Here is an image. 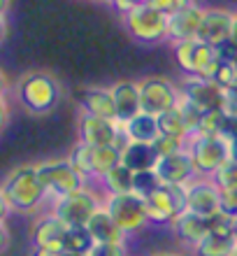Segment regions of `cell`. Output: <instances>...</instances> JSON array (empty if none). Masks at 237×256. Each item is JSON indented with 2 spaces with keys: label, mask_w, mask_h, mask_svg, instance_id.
Wrapping results in <instances>:
<instances>
[{
  "label": "cell",
  "mask_w": 237,
  "mask_h": 256,
  "mask_svg": "<svg viewBox=\"0 0 237 256\" xmlns=\"http://www.w3.org/2000/svg\"><path fill=\"white\" fill-rule=\"evenodd\" d=\"M186 142L189 140L172 138V135H158L156 140H154V147H156L158 156H170V154H177V152H184V149H186Z\"/></svg>",
  "instance_id": "32"
},
{
  "label": "cell",
  "mask_w": 237,
  "mask_h": 256,
  "mask_svg": "<svg viewBox=\"0 0 237 256\" xmlns=\"http://www.w3.org/2000/svg\"><path fill=\"white\" fill-rule=\"evenodd\" d=\"M172 49H175L177 66L184 70V74H200V77L210 70V66L217 61L219 56L212 44L198 40V38L184 42H172Z\"/></svg>",
  "instance_id": "12"
},
{
  "label": "cell",
  "mask_w": 237,
  "mask_h": 256,
  "mask_svg": "<svg viewBox=\"0 0 237 256\" xmlns=\"http://www.w3.org/2000/svg\"><path fill=\"white\" fill-rule=\"evenodd\" d=\"M109 216L116 222V226L126 233V236H135L149 224L147 214V202L137 194H121V196H107L102 200Z\"/></svg>",
  "instance_id": "7"
},
{
  "label": "cell",
  "mask_w": 237,
  "mask_h": 256,
  "mask_svg": "<svg viewBox=\"0 0 237 256\" xmlns=\"http://www.w3.org/2000/svg\"><path fill=\"white\" fill-rule=\"evenodd\" d=\"M205 19V7L200 5H189L179 10V12L170 14L168 16V40L170 42H184V40H193L200 33Z\"/></svg>",
  "instance_id": "15"
},
{
  "label": "cell",
  "mask_w": 237,
  "mask_h": 256,
  "mask_svg": "<svg viewBox=\"0 0 237 256\" xmlns=\"http://www.w3.org/2000/svg\"><path fill=\"white\" fill-rule=\"evenodd\" d=\"M186 210L203 216L221 212V189L212 182V177H196L186 184Z\"/></svg>",
  "instance_id": "13"
},
{
  "label": "cell",
  "mask_w": 237,
  "mask_h": 256,
  "mask_svg": "<svg viewBox=\"0 0 237 256\" xmlns=\"http://www.w3.org/2000/svg\"><path fill=\"white\" fill-rule=\"evenodd\" d=\"M121 124V122H119ZM123 133L130 142H154L161 135V128H158V119L156 116L147 114V112H140L137 116L128 119V122L121 124Z\"/></svg>",
  "instance_id": "23"
},
{
  "label": "cell",
  "mask_w": 237,
  "mask_h": 256,
  "mask_svg": "<svg viewBox=\"0 0 237 256\" xmlns=\"http://www.w3.org/2000/svg\"><path fill=\"white\" fill-rule=\"evenodd\" d=\"M100 208H102L100 196L93 194L86 186V189H79V191H72V194L54 198L51 214L58 216L65 226H86L91 222V216Z\"/></svg>",
  "instance_id": "6"
},
{
  "label": "cell",
  "mask_w": 237,
  "mask_h": 256,
  "mask_svg": "<svg viewBox=\"0 0 237 256\" xmlns=\"http://www.w3.org/2000/svg\"><path fill=\"white\" fill-rule=\"evenodd\" d=\"M86 256H128V247H126V242H123V244L95 242Z\"/></svg>",
  "instance_id": "35"
},
{
  "label": "cell",
  "mask_w": 237,
  "mask_h": 256,
  "mask_svg": "<svg viewBox=\"0 0 237 256\" xmlns=\"http://www.w3.org/2000/svg\"><path fill=\"white\" fill-rule=\"evenodd\" d=\"M163 186L161 177H158L156 168L151 170H137L133 175V194H137L140 198H149L154 191H158Z\"/></svg>",
  "instance_id": "30"
},
{
  "label": "cell",
  "mask_w": 237,
  "mask_h": 256,
  "mask_svg": "<svg viewBox=\"0 0 237 256\" xmlns=\"http://www.w3.org/2000/svg\"><path fill=\"white\" fill-rule=\"evenodd\" d=\"M151 7H156V10H161L163 14H175V12H179V10H184V7H189V5H193L196 0H147Z\"/></svg>",
  "instance_id": "36"
},
{
  "label": "cell",
  "mask_w": 237,
  "mask_h": 256,
  "mask_svg": "<svg viewBox=\"0 0 237 256\" xmlns=\"http://www.w3.org/2000/svg\"><path fill=\"white\" fill-rule=\"evenodd\" d=\"M179 91H182V98L193 102L198 110H203L205 114L224 110V88L214 84L212 80H207V77L184 74V80L179 82Z\"/></svg>",
  "instance_id": "11"
},
{
  "label": "cell",
  "mask_w": 237,
  "mask_h": 256,
  "mask_svg": "<svg viewBox=\"0 0 237 256\" xmlns=\"http://www.w3.org/2000/svg\"><path fill=\"white\" fill-rule=\"evenodd\" d=\"M231 40L237 44V12H235V16H233V38Z\"/></svg>",
  "instance_id": "48"
},
{
  "label": "cell",
  "mask_w": 237,
  "mask_h": 256,
  "mask_svg": "<svg viewBox=\"0 0 237 256\" xmlns=\"http://www.w3.org/2000/svg\"><path fill=\"white\" fill-rule=\"evenodd\" d=\"M219 138H224L226 142L237 140V114H228L221 110L219 116Z\"/></svg>",
  "instance_id": "34"
},
{
  "label": "cell",
  "mask_w": 237,
  "mask_h": 256,
  "mask_svg": "<svg viewBox=\"0 0 237 256\" xmlns=\"http://www.w3.org/2000/svg\"><path fill=\"white\" fill-rule=\"evenodd\" d=\"M221 210L226 214L237 216V189L221 191Z\"/></svg>",
  "instance_id": "37"
},
{
  "label": "cell",
  "mask_w": 237,
  "mask_h": 256,
  "mask_svg": "<svg viewBox=\"0 0 237 256\" xmlns=\"http://www.w3.org/2000/svg\"><path fill=\"white\" fill-rule=\"evenodd\" d=\"M7 86H9V84H7V74H5V70L0 68V96H5Z\"/></svg>",
  "instance_id": "44"
},
{
  "label": "cell",
  "mask_w": 237,
  "mask_h": 256,
  "mask_svg": "<svg viewBox=\"0 0 237 256\" xmlns=\"http://www.w3.org/2000/svg\"><path fill=\"white\" fill-rule=\"evenodd\" d=\"M9 247V228L5 222H0V254Z\"/></svg>",
  "instance_id": "41"
},
{
  "label": "cell",
  "mask_w": 237,
  "mask_h": 256,
  "mask_svg": "<svg viewBox=\"0 0 237 256\" xmlns=\"http://www.w3.org/2000/svg\"><path fill=\"white\" fill-rule=\"evenodd\" d=\"M233 238H235V242H237V216L233 219Z\"/></svg>",
  "instance_id": "50"
},
{
  "label": "cell",
  "mask_w": 237,
  "mask_h": 256,
  "mask_svg": "<svg viewBox=\"0 0 237 256\" xmlns=\"http://www.w3.org/2000/svg\"><path fill=\"white\" fill-rule=\"evenodd\" d=\"M235 63H237V61H235Z\"/></svg>",
  "instance_id": "53"
},
{
  "label": "cell",
  "mask_w": 237,
  "mask_h": 256,
  "mask_svg": "<svg viewBox=\"0 0 237 256\" xmlns=\"http://www.w3.org/2000/svg\"><path fill=\"white\" fill-rule=\"evenodd\" d=\"M35 170H37V177H40L42 186L47 189V194L51 198L86 189L88 180L77 172L75 166L70 163V158H51V161L35 163Z\"/></svg>",
  "instance_id": "5"
},
{
  "label": "cell",
  "mask_w": 237,
  "mask_h": 256,
  "mask_svg": "<svg viewBox=\"0 0 237 256\" xmlns=\"http://www.w3.org/2000/svg\"><path fill=\"white\" fill-rule=\"evenodd\" d=\"M212 182L217 184L221 191H228V189H237V161L228 158V161L221 166V168L212 175Z\"/></svg>",
  "instance_id": "31"
},
{
  "label": "cell",
  "mask_w": 237,
  "mask_h": 256,
  "mask_svg": "<svg viewBox=\"0 0 237 256\" xmlns=\"http://www.w3.org/2000/svg\"><path fill=\"white\" fill-rule=\"evenodd\" d=\"M123 26L133 40L142 44H156L168 40V14L151 7L149 2H142L128 14H123Z\"/></svg>",
  "instance_id": "3"
},
{
  "label": "cell",
  "mask_w": 237,
  "mask_h": 256,
  "mask_svg": "<svg viewBox=\"0 0 237 256\" xmlns=\"http://www.w3.org/2000/svg\"><path fill=\"white\" fill-rule=\"evenodd\" d=\"M149 224H172L186 210V184H163L158 191L144 198Z\"/></svg>",
  "instance_id": "9"
},
{
  "label": "cell",
  "mask_w": 237,
  "mask_h": 256,
  "mask_svg": "<svg viewBox=\"0 0 237 256\" xmlns=\"http://www.w3.org/2000/svg\"><path fill=\"white\" fill-rule=\"evenodd\" d=\"M233 16H235V12L226 10V7L205 10V19L203 26H200V33H198V40L207 42L214 49L221 47L224 42H228L233 38Z\"/></svg>",
  "instance_id": "14"
},
{
  "label": "cell",
  "mask_w": 237,
  "mask_h": 256,
  "mask_svg": "<svg viewBox=\"0 0 237 256\" xmlns=\"http://www.w3.org/2000/svg\"><path fill=\"white\" fill-rule=\"evenodd\" d=\"M186 152L191 154L198 177H212L231 158V144L219 135H191Z\"/></svg>",
  "instance_id": "4"
},
{
  "label": "cell",
  "mask_w": 237,
  "mask_h": 256,
  "mask_svg": "<svg viewBox=\"0 0 237 256\" xmlns=\"http://www.w3.org/2000/svg\"><path fill=\"white\" fill-rule=\"evenodd\" d=\"M0 191L5 196L7 205L12 212L30 214L49 198L47 189L42 186L35 166H19L2 180Z\"/></svg>",
  "instance_id": "1"
},
{
  "label": "cell",
  "mask_w": 237,
  "mask_h": 256,
  "mask_svg": "<svg viewBox=\"0 0 237 256\" xmlns=\"http://www.w3.org/2000/svg\"><path fill=\"white\" fill-rule=\"evenodd\" d=\"M93 244L95 240L86 226H68V233H65V240H63V252L65 254L86 256Z\"/></svg>",
  "instance_id": "27"
},
{
  "label": "cell",
  "mask_w": 237,
  "mask_h": 256,
  "mask_svg": "<svg viewBox=\"0 0 237 256\" xmlns=\"http://www.w3.org/2000/svg\"><path fill=\"white\" fill-rule=\"evenodd\" d=\"M30 256H65L63 250H49V247H35V252Z\"/></svg>",
  "instance_id": "42"
},
{
  "label": "cell",
  "mask_w": 237,
  "mask_h": 256,
  "mask_svg": "<svg viewBox=\"0 0 237 256\" xmlns=\"http://www.w3.org/2000/svg\"><path fill=\"white\" fill-rule=\"evenodd\" d=\"M112 98L116 105V122H128L142 112V100H140V82H116L109 86Z\"/></svg>",
  "instance_id": "18"
},
{
  "label": "cell",
  "mask_w": 237,
  "mask_h": 256,
  "mask_svg": "<svg viewBox=\"0 0 237 256\" xmlns=\"http://www.w3.org/2000/svg\"><path fill=\"white\" fill-rule=\"evenodd\" d=\"M233 219L235 216L226 214L224 210L217 212V214L210 216V233H217V236H233Z\"/></svg>",
  "instance_id": "33"
},
{
  "label": "cell",
  "mask_w": 237,
  "mask_h": 256,
  "mask_svg": "<svg viewBox=\"0 0 237 256\" xmlns=\"http://www.w3.org/2000/svg\"><path fill=\"white\" fill-rule=\"evenodd\" d=\"M142 2H147V0H109V5L114 7L121 16L123 14H128L130 10H135L137 5H142Z\"/></svg>",
  "instance_id": "39"
},
{
  "label": "cell",
  "mask_w": 237,
  "mask_h": 256,
  "mask_svg": "<svg viewBox=\"0 0 237 256\" xmlns=\"http://www.w3.org/2000/svg\"><path fill=\"white\" fill-rule=\"evenodd\" d=\"M158 161H161V156H158L154 142H128L121 149V166L130 168L133 172L156 168Z\"/></svg>",
  "instance_id": "20"
},
{
  "label": "cell",
  "mask_w": 237,
  "mask_h": 256,
  "mask_svg": "<svg viewBox=\"0 0 237 256\" xmlns=\"http://www.w3.org/2000/svg\"><path fill=\"white\" fill-rule=\"evenodd\" d=\"M68 158L79 175H84L86 180H95V149L91 144L77 142V147L70 152Z\"/></svg>",
  "instance_id": "28"
},
{
  "label": "cell",
  "mask_w": 237,
  "mask_h": 256,
  "mask_svg": "<svg viewBox=\"0 0 237 256\" xmlns=\"http://www.w3.org/2000/svg\"><path fill=\"white\" fill-rule=\"evenodd\" d=\"M228 144H231V158H233V161H237V140L228 142Z\"/></svg>",
  "instance_id": "47"
},
{
  "label": "cell",
  "mask_w": 237,
  "mask_h": 256,
  "mask_svg": "<svg viewBox=\"0 0 237 256\" xmlns=\"http://www.w3.org/2000/svg\"><path fill=\"white\" fill-rule=\"evenodd\" d=\"M5 38H7V19L0 16V44L5 42Z\"/></svg>",
  "instance_id": "45"
},
{
  "label": "cell",
  "mask_w": 237,
  "mask_h": 256,
  "mask_svg": "<svg viewBox=\"0 0 237 256\" xmlns=\"http://www.w3.org/2000/svg\"><path fill=\"white\" fill-rule=\"evenodd\" d=\"M9 212H12V210H9V205H7V200H5V196H2V191H0V222H5Z\"/></svg>",
  "instance_id": "43"
},
{
  "label": "cell",
  "mask_w": 237,
  "mask_h": 256,
  "mask_svg": "<svg viewBox=\"0 0 237 256\" xmlns=\"http://www.w3.org/2000/svg\"><path fill=\"white\" fill-rule=\"evenodd\" d=\"M156 119H158L161 135H172V138H182V140H189L191 135H193V130H191L186 119H184L182 110H179V102H177V108L158 114Z\"/></svg>",
  "instance_id": "25"
},
{
  "label": "cell",
  "mask_w": 237,
  "mask_h": 256,
  "mask_svg": "<svg viewBox=\"0 0 237 256\" xmlns=\"http://www.w3.org/2000/svg\"><path fill=\"white\" fill-rule=\"evenodd\" d=\"M79 105H81V112H86V114L116 119V105L109 88H102V86L84 88L79 96Z\"/></svg>",
  "instance_id": "21"
},
{
  "label": "cell",
  "mask_w": 237,
  "mask_h": 256,
  "mask_svg": "<svg viewBox=\"0 0 237 256\" xmlns=\"http://www.w3.org/2000/svg\"><path fill=\"white\" fill-rule=\"evenodd\" d=\"M7 122H9V105H7L5 96H0V133L5 130Z\"/></svg>",
  "instance_id": "40"
},
{
  "label": "cell",
  "mask_w": 237,
  "mask_h": 256,
  "mask_svg": "<svg viewBox=\"0 0 237 256\" xmlns=\"http://www.w3.org/2000/svg\"><path fill=\"white\" fill-rule=\"evenodd\" d=\"M93 149H95V180H100L112 168L121 166V147L109 144V147H93Z\"/></svg>",
  "instance_id": "29"
},
{
  "label": "cell",
  "mask_w": 237,
  "mask_h": 256,
  "mask_svg": "<svg viewBox=\"0 0 237 256\" xmlns=\"http://www.w3.org/2000/svg\"><path fill=\"white\" fill-rule=\"evenodd\" d=\"M156 172L163 184H189L191 180L198 177L196 168H193V161H191V154L186 149L170 156H161Z\"/></svg>",
  "instance_id": "16"
},
{
  "label": "cell",
  "mask_w": 237,
  "mask_h": 256,
  "mask_svg": "<svg viewBox=\"0 0 237 256\" xmlns=\"http://www.w3.org/2000/svg\"><path fill=\"white\" fill-rule=\"evenodd\" d=\"M233 256H237V250H235V254H233Z\"/></svg>",
  "instance_id": "52"
},
{
  "label": "cell",
  "mask_w": 237,
  "mask_h": 256,
  "mask_svg": "<svg viewBox=\"0 0 237 256\" xmlns=\"http://www.w3.org/2000/svg\"><path fill=\"white\" fill-rule=\"evenodd\" d=\"M170 228L179 240H182L186 247H196L200 240L210 236V216L196 214L191 210H184L179 216L172 219Z\"/></svg>",
  "instance_id": "17"
},
{
  "label": "cell",
  "mask_w": 237,
  "mask_h": 256,
  "mask_svg": "<svg viewBox=\"0 0 237 256\" xmlns=\"http://www.w3.org/2000/svg\"><path fill=\"white\" fill-rule=\"evenodd\" d=\"M79 142H86L91 147H126L128 138L123 133L121 124L116 119H105V116H95V114H86L81 112L79 116Z\"/></svg>",
  "instance_id": "8"
},
{
  "label": "cell",
  "mask_w": 237,
  "mask_h": 256,
  "mask_svg": "<svg viewBox=\"0 0 237 256\" xmlns=\"http://www.w3.org/2000/svg\"><path fill=\"white\" fill-rule=\"evenodd\" d=\"M237 250V242L233 236H217V233H210V236L200 240L196 247H191V252L196 256H233Z\"/></svg>",
  "instance_id": "24"
},
{
  "label": "cell",
  "mask_w": 237,
  "mask_h": 256,
  "mask_svg": "<svg viewBox=\"0 0 237 256\" xmlns=\"http://www.w3.org/2000/svg\"><path fill=\"white\" fill-rule=\"evenodd\" d=\"M9 5H12V0H0V16H7Z\"/></svg>",
  "instance_id": "46"
},
{
  "label": "cell",
  "mask_w": 237,
  "mask_h": 256,
  "mask_svg": "<svg viewBox=\"0 0 237 256\" xmlns=\"http://www.w3.org/2000/svg\"><path fill=\"white\" fill-rule=\"evenodd\" d=\"M151 256H182V254H177V252H156V254H151Z\"/></svg>",
  "instance_id": "49"
},
{
  "label": "cell",
  "mask_w": 237,
  "mask_h": 256,
  "mask_svg": "<svg viewBox=\"0 0 237 256\" xmlns=\"http://www.w3.org/2000/svg\"><path fill=\"white\" fill-rule=\"evenodd\" d=\"M140 100H142V112L158 116L177 108V102L182 100V91L165 77H147L140 82Z\"/></svg>",
  "instance_id": "10"
},
{
  "label": "cell",
  "mask_w": 237,
  "mask_h": 256,
  "mask_svg": "<svg viewBox=\"0 0 237 256\" xmlns=\"http://www.w3.org/2000/svg\"><path fill=\"white\" fill-rule=\"evenodd\" d=\"M86 228L91 230V236H93L95 242H114V244H123L126 240H128V236L123 233L119 226H116V222L109 216V212L105 210V205H102L98 212H95L93 216H91V222L86 224Z\"/></svg>",
  "instance_id": "22"
},
{
  "label": "cell",
  "mask_w": 237,
  "mask_h": 256,
  "mask_svg": "<svg viewBox=\"0 0 237 256\" xmlns=\"http://www.w3.org/2000/svg\"><path fill=\"white\" fill-rule=\"evenodd\" d=\"M224 112L237 114V86L224 88Z\"/></svg>",
  "instance_id": "38"
},
{
  "label": "cell",
  "mask_w": 237,
  "mask_h": 256,
  "mask_svg": "<svg viewBox=\"0 0 237 256\" xmlns=\"http://www.w3.org/2000/svg\"><path fill=\"white\" fill-rule=\"evenodd\" d=\"M16 98L30 114H47L61 100V86L54 74L30 70L16 82Z\"/></svg>",
  "instance_id": "2"
},
{
  "label": "cell",
  "mask_w": 237,
  "mask_h": 256,
  "mask_svg": "<svg viewBox=\"0 0 237 256\" xmlns=\"http://www.w3.org/2000/svg\"><path fill=\"white\" fill-rule=\"evenodd\" d=\"M65 256H79V254H65Z\"/></svg>",
  "instance_id": "51"
},
{
  "label": "cell",
  "mask_w": 237,
  "mask_h": 256,
  "mask_svg": "<svg viewBox=\"0 0 237 256\" xmlns=\"http://www.w3.org/2000/svg\"><path fill=\"white\" fill-rule=\"evenodd\" d=\"M68 226L58 219L56 214L40 216L33 226V242L35 247H49V250H63V240H65Z\"/></svg>",
  "instance_id": "19"
},
{
  "label": "cell",
  "mask_w": 237,
  "mask_h": 256,
  "mask_svg": "<svg viewBox=\"0 0 237 256\" xmlns=\"http://www.w3.org/2000/svg\"><path fill=\"white\" fill-rule=\"evenodd\" d=\"M133 170L126 166H116L112 168L105 177H100L102 186L107 191V196H121V194H133Z\"/></svg>",
  "instance_id": "26"
}]
</instances>
